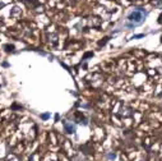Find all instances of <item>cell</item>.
<instances>
[{
    "mask_svg": "<svg viewBox=\"0 0 162 161\" xmlns=\"http://www.w3.org/2000/svg\"><path fill=\"white\" fill-rule=\"evenodd\" d=\"M64 128H65L67 133H74L75 132V125L69 123V122H64Z\"/></svg>",
    "mask_w": 162,
    "mask_h": 161,
    "instance_id": "2",
    "label": "cell"
},
{
    "mask_svg": "<svg viewBox=\"0 0 162 161\" xmlns=\"http://www.w3.org/2000/svg\"><path fill=\"white\" fill-rule=\"evenodd\" d=\"M145 15H147V13H145L143 9L138 8V9H134L130 14L128 15V21L130 22L133 26H138V24H140L144 21Z\"/></svg>",
    "mask_w": 162,
    "mask_h": 161,
    "instance_id": "1",
    "label": "cell"
}]
</instances>
